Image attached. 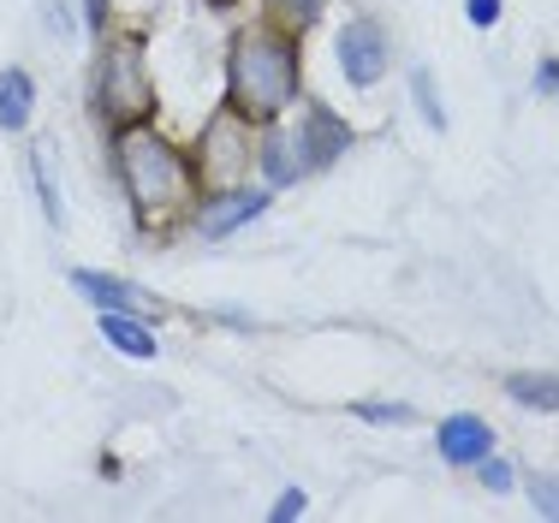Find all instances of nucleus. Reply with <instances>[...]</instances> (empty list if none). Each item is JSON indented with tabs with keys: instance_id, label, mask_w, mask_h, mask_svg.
Returning a JSON list of instances; mask_svg holds the SVG:
<instances>
[{
	"instance_id": "nucleus-1",
	"label": "nucleus",
	"mask_w": 559,
	"mask_h": 523,
	"mask_svg": "<svg viewBox=\"0 0 559 523\" xmlns=\"http://www.w3.org/2000/svg\"><path fill=\"white\" fill-rule=\"evenodd\" d=\"M298 102V43L274 24L233 36V60H226V107L245 114L250 126H269Z\"/></svg>"
},
{
	"instance_id": "nucleus-2",
	"label": "nucleus",
	"mask_w": 559,
	"mask_h": 523,
	"mask_svg": "<svg viewBox=\"0 0 559 523\" xmlns=\"http://www.w3.org/2000/svg\"><path fill=\"white\" fill-rule=\"evenodd\" d=\"M114 167H119V185H126L131 209L143 221H167V214L191 209V191H197V173L173 143L162 138L155 126H119V150H114Z\"/></svg>"
},
{
	"instance_id": "nucleus-3",
	"label": "nucleus",
	"mask_w": 559,
	"mask_h": 523,
	"mask_svg": "<svg viewBox=\"0 0 559 523\" xmlns=\"http://www.w3.org/2000/svg\"><path fill=\"white\" fill-rule=\"evenodd\" d=\"M96 102H102V114H108L114 126H138V119H150L155 84H150V66H143L138 43H108V48H102Z\"/></svg>"
},
{
	"instance_id": "nucleus-4",
	"label": "nucleus",
	"mask_w": 559,
	"mask_h": 523,
	"mask_svg": "<svg viewBox=\"0 0 559 523\" xmlns=\"http://www.w3.org/2000/svg\"><path fill=\"white\" fill-rule=\"evenodd\" d=\"M250 161H257L250 119L226 107V114H215V119L203 126V155H197L191 173H203V185H215V191H233V185L250 173Z\"/></svg>"
},
{
	"instance_id": "nucleus-5",
	"label": "nucleus",
	"mask_w": 559,
	"mask_h": 523,
	"mask_svg": "<svg viewBox=\"0 0 559 523\" xmlns=\"http://www.w3.org/2000/svg\"><path fill=\"white\" fill-rule=\"evenodd\" d=\"M388 31H381L376 19H352L340 31V72H345V84H357V90H369V84H381V72H388Z\"/></svg>"
},
{
	"instance_id": "nucleus-6",
	"label": "nucleus",
	"mask_w": 559,
	"mask_h": 523,
	"mask_svg": "<svg viewBox=\"0 0 559 523\" xmlns=\"http://www.w3.org/2000/svg\"><path fill=\"white\" fill-rule=\"evenodd\" d=\"M269 209V197L262 191H221V197H209L203 214H197V226H203V238H226V233H238V226H250L257 214Z\"/></svg>"
},
{
	"instance_id": "nucleus-7",
	"label": "nucleus",
	"mask_w": 559,
	"mask_h": 523,
	"mask_svg": "<svg viewBox=\"0 0 559 523\" xmlns=\"http://www.w3.org/2000/svg\"><path fill=\"white\" fill-rule=\"evenodd\" d=\"M298 138H304V155H310V167H328V161H334L340 150H352V126H345V119H334L322 102L304 107Z\"/></svg>"
},
{
	"instance_id": "nucleus-8",
	"label": "nucleus",
	"mask_w": 559,
	"mask_h": 523,
	"mask_svg": "<svg viewBox=\"0 0 559 523\" xmlns=\"http://www.w3.org/2000/svg\"><path fill=\"white\" fill-rule=\"evenodd\" d=\"M257 161H262V173H269V185H292V179H304V173H310L304 138H298V131H280V126L269 131V138H262Z\"/></svg>"
},
{
	"instance_id": "nucleus-9",
	"label": "nucleus",
	"mask_w": 559,
	"mask_h": 523,
	"mask_svg": "<svg viewBox=\"0 0 559 523\" xmlns=\"http://www.w3.org/2000/svg\"><path fill=\"white\" fill-rule=\"evenodd\" d=\"M435 440H441V459L447 464H476L483 452H495V435H488L483 417H447Z\"/></svg>"
},
{
	"instance_id": "nucleus-10",
	"label": "nucleus",
	"mask_w": 559,
	"mask_h": 523,
	"mask_svg": "<svg viewBox=\"0 0 559 523\" xmlns=\"http://www.w3.org/2000/svg\"><path fill=\"white\" fill-rule=\"evenodd\" d=\"M72 286L84 292L90 304H96V310H138V286H131V280H114V274H96V268H78L72 274Z\"/></svg>"
},
{
	"instance_id": "nucleus-11",
	"label": "nucleus",
	"mask_w": 559,
	"mask_h": 523,
	"mask_svg": "<svg viewBox=\"0 0 559 523\" xmlns=\"http://www.w3.org/2000/svg\"><path fill=\"white\" fill-rule=\"evenodd\" d=\"M31 107H36L31 72L7 66V72H0V131H24V126H31Z\"/></svg>"
},
{
	"instance_id": "nucleus-12",
	"label": "nucleus",
	"mask_w": 559,
	"mask_h": 523,
	"mask_svg": "<svg viewBox=\"0 0 559 523\" xmlns=\"http://www.w3.org/2000/svg\"><path fill=\"white\" fill-rule=\"evenodd\" d=\"M102 340L126 357H155V333L143 328L131 310H102Z\"/></svg>"
},
{
	"instance_id": "nucleus-13",
	"label": "nucleus",
	"mask_w": 559,
	"mask_h": 523,
	"mask_svg": "<svg viewBox=\"0 0 559 523\" xmlns=\"http://www.w3.org/2000/svg\"><path fill=\"white\" fill-rule=\"evenodd\" d=\"M506 393L530 411H559V375H536V369H518L506 375Z\"/></svg>"
},
{
	"instance_id": "nucleus-14",
	"label": "nucleus",
	"mask_w": 559,
	"mask_h": 523,
	"mask_svg": "<svg viewBox=\"0 0 559 523\" xmlns=\"http://www.w3.org/2000/svg\"><path fill=\"white\" fill-rule=\"evenodd\" d=\"M269 19H274V31H310L316 24V0H269Z\"/></svg>"
},
{
	"instance_id": "nucleus-15",
	"label": "nucleus",
	"mask_w": 559,
	"mask_h": 523,
	"mask_svg": "<svg viewBox=\"0 0 559 523\" xmlns=\"http://www.w3.org/2000/svg\"><path fill=\"white\" fill-rule=\"evenodd\" d=\"M31 179H36V197H43V214L60 226V197H55V179H48V161H43V150H31Z\"/></svg>"
},
{
	"instance_id": "nucleus-16",
	"label": "nucleus",
	"mask_w": 559,
	"mask_h": 523,
	"mask_svg": "<svg viewBox=\"0 0 559 523\" xmlns=\"http://www.w3.org/2000/svg\"><path fill=\"white\" fill-rule=\"evenodd\" d=\"M530 506H536L542 518H559V476H536V482H530Z\"/></svg>"
},
{
	"instance_id": "nucleus-17",
	"label": "nucleus",
	"mask_w": 559,
	"mask_h": 523,
	"mask_svg": "<svg viewBox=\"0 0 559 523\" xmlns=\"http://www.w3.org/2000/svg\"><path fill=\"white\" fill-rule=\"evenodd\" d=\"M411 90H417V107H423V119H429V126H447L441 102H435V78H429V72H417V78H411Z\"/></svg>"
},
{
	"instance_id": "nucleus-18",
	"label": "nucleus",
	"mask_w": 559,
	"mask_h": 523,
	"mask_svg": "<svg viewBox=\"0 0 559 523\" xmlns=\"http://www.w3.org/2000/svg\"><path fill=\"white\" fill-rule=\"evenodd\" d=\"M476 471H483V482H488L495 494H506V488H512V464H506V459H495V452H483V459H476Z\"/></svg>"
},
{
	"instance_id": "nucleus-19",
	"label": "nucleus",
	"mask_w": 559,
	"mask_h": 523,
	"mask_svg": "<svg viewBox=\"0 0 559 523\" xmlns=\"http://www.w3.org/2000/svg\"><path fill=\"white\" fill-rule=\"evenodd\" d=\"M357 417H369V423H411V405H357Z\"/></svg>"
},
{
	"instance_id": "nucleus-20",
	"label": "nucleus",
	"mask_w": 559,
	"mask_h": 523,
	"mask_svg": "<svg viewBox=\"0 0 559 523\" xmlns=\"http://www.w3.org/2000/svg\"><path fill=\"white\" fill-rule=\"evenodd\" d=\"M298 512H304V488H286V494L274 500V523H292Z\"/></svg>"
},
{
	"instance_id": "nucleus-21",
	"label": "nucleus",
	"mask_w": 559,
	"mask_h": 523,
	"mask_svg": "<svg viewBox=\"0 0 559 523\" xmlns=\"http://www.w3.org/2000/svg\"><path fill=\"white\" fill-rule=\"evenodd\" d=\"M471 24H500V0H464Z\"/></svg>"
},
{
	"instance_id": "nucleus-22",
	"label": "nucleus",
	"mask_w": 559,
	"mask_h": 523,
	"mask_svg": "<svg viewBox=\"0 0 559 523\" xmlns=\"http://www.w3.org/2000/svg\"><path fill=\"white\" fill-rule=\"evenodd\" d=\"M43 12H48V24H55V31H72V12H66V0H43Z\"/></svg>"
}]
</instances>
